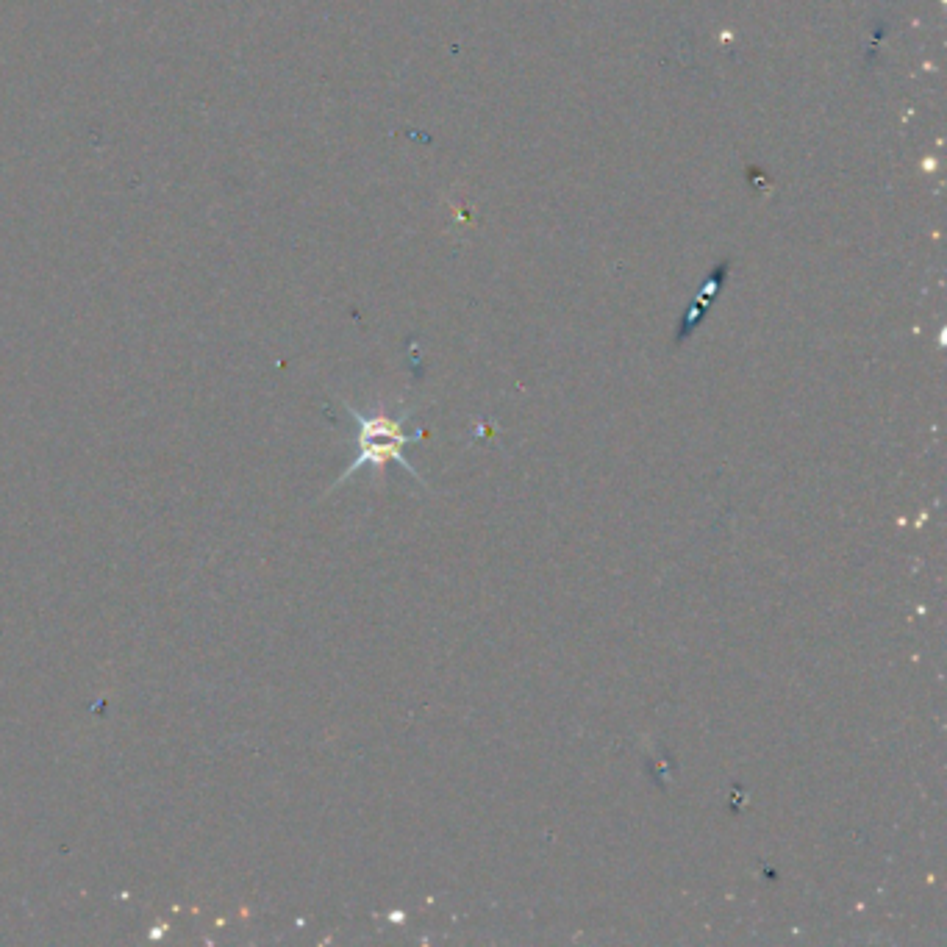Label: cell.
I'll use <instances>...</instances> for the list:
<instances>
[{
  "label": "cell",
  "mask_w": 947,
  "mask_h": 947,
  "mask_svg": "<svg viewBox=\"0 0 947 947\" xmlns=\"http://www.w3.org/2000/svg\"><path fill=\"white\" fill-rule=\"evenodd\" d=\"M353 420L359 423V453L356 459L350 462V467L342 473L337 484L348 481V475H353L362 467H373V470H384L389 462H398L400 467H406L409 473L425 486L423 475L414 470V464L409 459H403V445L409 442V434L403 431V423L409 420V414H398L392 417L387 412H356L350 409Z\"/></svg>",
  "instance_id": "1"
}]
</instances>
